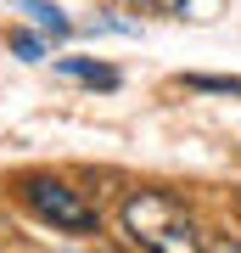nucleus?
Here are the masks:
<instances>
[{"instance_id":"39448f33","label":"nucleus","mask_w":241,"mask_h":253,"mask_svg":"<svg viewBox=\"0 0 241 253\" xmlns=\"http://www.w3.org/2000/svg\"><path fill=\"white\" fill-rule=\"evenodd\" d=\"M169 6H174V17H197V23L219 17V0H169Z\"/></svg>"},{"instance_id":"f03ea898","label":"nucleus","mask_w":241,"mask_h":253,"mask_svg":"<svg viewBox=\"0 0 241 253\" xmlns=\"http://www.w3.org/2000/svg\"><path fill=\"white\" fill-rule=\"evenodd\" d=\"M23 197H28V208H34L39 219H51V225H62V231H96V208H90L84 191H73L68 180L28 174V180H23Z\"/></svg>"},{"instance_id":"f257e3e1","label":"nucleus","mask_w":241,"mask_h":253,"mask_svg":"<svg viewBox=\"0 0 241 253\" xmlns=\"http://www.w3.org/2000/svg\"><path fill=\"white\" fill-rule=\"evenodd\" d=\"M124 231L146 253H207L197 219L163 191H129L124 197Z\"/></svg>"},{"instance_id":"20e7f679","label":"nucleus","mask_w":241,"mask_h":253,"mask_svg":"<svg viewBox=\"0 0 241 253\" xmlns=\"http://www.w3.org/2000/svg\"><path fill=\"white\" fill-rule=\"evenodd\" d=\"M23 11H34V23L45 28V34H56V40H62L68 28H73V23L62 17V11H56V6H45V0H34V6H23Z\"/></svg>"},{"instance_id":"7ed1b4c3","label":"nucleus","mask_w":241,"mask_h":253,"mask_svg":"<svg viewBox=\"0 0 241 253\" xmlns=\"http://www.w3.org/2000/svg\"><path fill=\"white\" fill-rule=\"evenodd\" d=\"M62 73H73V79H84V84H101V90H112V84H118L112 68H101V62H79V56H68Z\"/></svg>"},{"instance_id":"0eeeda50","label":"nucleus","mask_w":241,"mask_h":253,"mask_svg":"<svg viewBox=\"0 0 241 253\" xmlns=\"http://www.w3.org/2000/svg\"><path fill=\"white\" fill-rule=\"evenodd\" d=\"M11 51H17L23 62H34V56H39V40L34 34H11Z\"/></svg>"},{"instance_id":"423d86ee","label":"nucleus","mask_w":241,"mask_h":253,"mask_svg":"<svg viewBox=\"0 0 241 253\" xmlns=\"http://www.w3.org/2000/svg\"><path fill=\"white\" fill-rule=\"evenodd\" d=\"M191 90H213V96H241V79H207V73H191Z\"/></svg>"},{"instance_id":"6e6552de","label":"nucleus","mask_w":241,"mask_h":253,"mask_svg":"<svg viewBox=\"0 0 241 253\" xmlns=\"http://www.w3.org/2000/svg\"><path fill=\"white\" fill-rule=\"evenodd\" d=\"M213 253H241V242H219V248H213Z\"/></svg>"}]
</instances>
